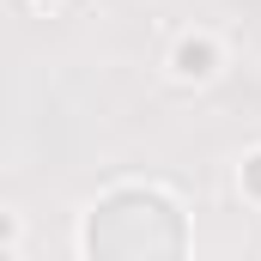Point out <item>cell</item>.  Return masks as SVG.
Masks as SVG:
<instances>
[{
  "mask_svg": "<svg viewBox=\"0 0 261 261\" xmlns=\"http://www.w3.org/2000/svg\"><path fill=\"white\" fill-rule=\"evenodd\" d=\"M12 237H18V225H12V213H0V249H6Z\"/></svg>",
  "mask_w": 261,
  "mask_h": 261,
  "instance_id": "277c9868",
  "label": "cell"
},
{
  "mask_svg": "<svg viewBox=\"0 0 261 261\" xmlns=\"http://www.w3.org/2000/svg\"><path fill=\"white\" fill-rule=\"evenodd\" d=\"M170 73H176V79H213V73H219V43H213V37H182V43H176V49H170Z\"/></svg>",
  "mask_w": 261,
  "mask_h": 261,
  "instance_id": "7a4b0ae2",
  "label": "cell"
},
{
  "mask_svg": "<svg viewBox=\"0 0 261 261\" xmlns=\"http://www.w3.org/2000/svg\"><path fill=\"white\" fill-rule=\"evenodd\" d=\"M243 195L261 200V152H249V158H243Z\"/></svg>",
  "mask_w": 261,
  "mask_h": 261,
  "instance_id": "3957f363",
  "label": "cell"
},
{
  "mask_svg": "<svg viewBox=\"0 0 261 261\" xmlns=\"http://www.w3.org/2000/svg\"><path fill=\"white\" fill-rule=\"evenodd\" d=\"M79 249L97 261H176L189 249V219L164 189H110L85 213Z\"/></svg>",
  "mask_w": 261,
  "mask_h": 261,
  "instance_id": "6da1fadb",
  "label": "cell"
}]
</instances>
